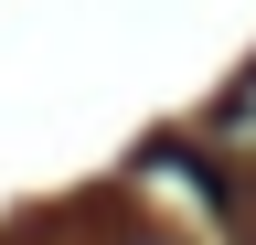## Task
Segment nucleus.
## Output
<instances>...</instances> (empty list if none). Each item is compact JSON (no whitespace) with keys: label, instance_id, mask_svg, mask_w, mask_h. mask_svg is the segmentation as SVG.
<instances>
[{"label":"nucleus","instance_id":"1","mask_svg":"<svg viewBox=\"0 0 256 245\" xmlns=\"http://www.w3.org/2000/svg\"><path fill=\"white\" fill-rule=\"evenodd\" d=\"M214 128H224V139H256V64H246V75L214 96Z\"/></svg>","mask_w":256,"mask_h":245}]
</instances>
